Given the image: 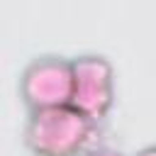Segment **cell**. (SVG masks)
I'll use <instances>...</instances> for the list:
<instances>
[{"instance_id":"6da1fadb","label":"cell","mask_w":156,"mask_h":156,"mask_svg":"<svg viewBox=\"0 0 156 156\" xmlns=\"http://www.w3.org/2000/svg\"><path fill=\"white\" fill-rule=\"evenodd\" d=\"M98 122L73 107L71 102L37 107L24 124V144L37 156H80L93 136Z\"/></svg>"},{"instance_id":"277c9868","label":"cell","mask_w":156,"mask_h":156,"mask_svg":"<svg viewBox=\"0 0 156 156\" xmlns=\"http://www.w3.org/2000/svg\"><path fill=\"white\" fill-rule=\"evenodd\" d=\"M80 156H124V154H119L115 149H107V146H100V149H85Z\"/></svg>"},{"instance_id":"5b68a950","label":"cell","mask_w":156,"mask_h":156,"mask_svg":"<svg viewBox=\"0 0 156 156\" xmlns=\"http://www.w3.org/2000/svg\"><path fill=\"white\" fill-rule=\"evenodd\" d=\"M136 156H156V144H149V146H144Z\"/></svg>"},{"instance_id":"7a4b0ae2","label":"cell","mask_w":156,"mask_h":156,"mask_svg":"<svg viewBox=\"0 0 156 156\" xmlns=\"http://www.w3.org/2000/svg\"><path fill=\"white\" fill-rule=\"evenodd\" d=\"M68 102L93 117L102 119L115 102V68L102 54H80L71 58V98Z\"/></svg>"},{"instance_id":"3957f363","label":"cell","mask_w":156,"mask_h":156,"mask_svg":"<svg viewBox=\"0 0 156 156\" xmlns=\"http://www.w3.org/2000/svg\"><path fill=\"white\" fill-rule=\"evenodd\" d=\"M20 93L29 110L63 105L71 98V61L58 54L34 56L20 73Z\"/></svg>"}]
</instances>
